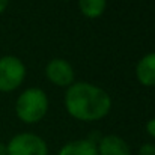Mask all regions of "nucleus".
Returning <instances> with one entry per match:
<instances>
[{
	"instance_id": "13",
	"label": "nucleus",
	"mask_w": 155,
	"mask_h": 155,
	"mask_svg": "<svg viewBox=\"0 0 155 155\" xmlns=\"http://www.w3.org/2000/svg\"><path fill=\"white\" fill-rule=\"evenodd\" d=\"M8 6V0H0V12H3Z\"/></svg>"
},
{
	"instance_id": "10",
	"label": "nucleus",
	"mask_w": 155,
	"mask_h": 155,
	"mask_svg": "<svg viewBox=\"0 0 155 155\" xmlns=\"http://www.w3.org/2000/svg\"><path fill=\"white\" fill-rule=\"evenodd\" d=\"M139 155H155V145H151V143L143 145L139 151Z\"/></svg>"
},
{
	"instance_id": "11",
	"label": "nucleus",
	"mask_w": 155,
	"mask_h": 155,
	"mask_svg": "<svg viewBox=\"0 0 155 155\" xmlns=\"http://www.w3.org/2000/svg\"><path fill=\"white\" fill-rule=\"evenodd\" d=\"M146 131L149 136L155 137V119H151L148 124H146Z\"/></svg>"
},
{
	"instance_id": "4",
	"label": "nucleus",
	"mask_w": 155,
	"mask_h": 155,
	"mask_svg": "<svg viewBox=\"0 0 155 155\" xmlns=\"http://www.w3.org/2000/svg\"><path fill=\"white\" fill-rule=\"evenodd\" d=\"M8 155H47L48 149L45 142L30 133L15 136L6 146Z\"/></svg>"
},
{
	"instance_id": "2",
	"label": "nucleus",
	"mask_w": 155,
	"mask_h": 155,
	"mask_svg": "<svg viewBox=\"0 0 155 155\" xmlns=\"http://www.w3.org/2000/svg\"><path fill=\"white\" fill-rule=\"evenodd\" d=\"M47 108H48L47 95L44 94V91L36 89V87L24 91L15 104L17 116L27 124L41 120L45 116Z\"/></svg>"
},
{
	"instance_id": "8",
	"label": "nucleus",
	"mask_w": 155,
	"mask_h": 155,
	"mask_svg": "<svg viewBox=\"0 0 155 155\" xmlns=\"http://www.w3.org/2000/svg\"><path fill=\"white\" fill-rule=\"evenodd\" d=\"M59 155H98V149L92 140H75L66 143Z\"/></svg>"
},
{
	"instance_id": "9",
	"label": "nucleus",
	"mask_w": 155,
	"mask_h": 155,
	"mask_svg": "<svg viewBox=\"0 0 155 155\" xmlns=\"http://www.w3.org/2000/svg\"><path fill=\"white\" fill-rule=\"evenodd\" d=\"M78 6L87 18H98L105 9V0H80Z\"/></svg>"
},
{
	"instance_id": "5",
	"label": "nucleus",
	"mask_w": 155,
	"mask_h": 155,
	"mask_svg": "<svg viewBox=\"0 0 155 155\" xmlns=\"http://www.w3.org/2000/svg\"><path fill=\"white\" fill-rule=\"evenodd\" d=\"M48 80L57 86H69L74 80L72 66L63 59H53L45 68Z\"/></svg>"
},
{
	"instance_id": "6",
	"label": "nucleus",
	"mask_w": 155,
	"mask_h": 155,
	"mask_svg": "<svg viewBox=\"0 0 155 155\" xmlns=\"http://www.w3.org/2000/svg\"><path fill=\"white\" fill-rule=\"evenodd\" d=\"M98 155H131L130 146L117 136H107L97 146Z\"/></svg>"
},
{
	"instance_id": "1",
	"label": "nucleus",
	"mask_w": 155,
	"mask_h": 155,
	"mask_svg": "<svg viewBox=\"0 0 155 155\" xmlns=\"http://www.w3.org/2000/svg\"><path fill=\"white\" fill-rule=\"evenodd\" d=\"M65 105L69 114L75 119L98 120L108 113L111 101L98 86L91 83H75L65 95Z\"/></svg>"
},
{
	"instance_id": "7",
	"label": "nucleus",
	"mask_w": 155,
	"mask_h": 155,
	"mask_svg": "<svg viewBox=\"0 0 155 155\" xmlns=\"http://www.w3.org/2000/svg\"><path fill=\"white\" fill-rule=\"evenodd\" d=\"M139 81L145 86H155V53L146 54L136 68Z\"/></svg>"
},
{
	"instance_id": "12",
	"label": "nucleus",
	"mask_w": 155,
	"mask_h": 155,
	"mask_svg": "<svg viewBox=\"0 0 155 155\" xmlns=\"http://www.w3.org/2000/svg\"><path fill=\"white\" fill-rule=\"evenodd\" d=\"M0 155H8V149H6V145L0 143Z\"/></svg>"
},
{
	"instance_id": "3",
	"label": "nucleus",
	"mask_w": 155,
	"mask_h": 155,
	"mask_svg": "<svg viewBox=\"0 0 155 155\" xmlns=\"http://www.w3.org/2000/svg\"><path fill=\"white\" fill-rule=\"evenodd\" d=\"M26 75V68L18 57L6 56L0 59V92L17 89Z\"/></svg>"
}]
</instances>
